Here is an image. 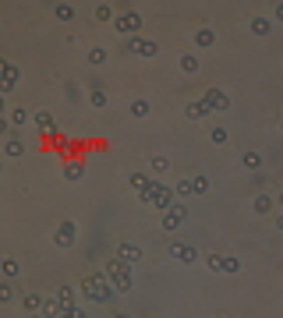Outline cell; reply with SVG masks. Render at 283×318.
<instances>
[{"label": "cell", "instance_id": "1", "mask_svg": "<svg viewBox=\"0 0 283 318\" xmlns=\"http://www.w3.org/2000/svg\"><path fill=\"white\" fill-rule=\"evenodd\" d=\"M103 276H106V283H110L117 294H128V290H131V262L113 258V262H106Z\"/></svg>", "mask_w": 283, "mask_h": 318}, {"label": "cell", "instance_id": "2", "mask_svg": "<svg viewBox=\"0 0 283 318\" xmlns=\"http://www.w3.org/2000/svg\"><path fill=\"white\" fill-rule=\"evenodd\" d=\"M82 290H85V297L96 301V304H106V301H113V294H117V290L106 283L103 272H89L85 280H82Z\"/></svg>", "mask_w": 283, "mask_h": 318}, {"label": "cell", "instance_id": "3", "mask_svg": "<svg viewBox=\"0 0 283 318\" xmlns=\"http://www.w3.org/2000/svg\"><path fill=\"white\" fill-rule=\"evenodd\" d=\"M113 32H117V35H128V39L138 35V32H142V14H138V11L117 14V18H113Z\"/></svg>", "mask_w": 283, "mask_h": 318}, {"label": "cell", "instance_id": "4", "mask_svg": "<svg viewBox=\"0 0 283 318\" xmlns=\"http://www.w3.org/2000/svg\"><path fill=\"white\" fill-rule=\"evenodd\" d=\"M124 53H138V57H156V53H159V46L152 43V39L131 35V39H124Z\"/></svg>", "mask_w": 283, "mask_h": 318}, {"label": "cell", "instance_id": "5", "mask_svg": "<svg viewBox=\"0 0 283 318\" xmlns=\"http://www.w3.org/2000/svg\"><path fill=\"white\" fill-rule=\"evenodd\" d=\"M184 219H188V205H177V202H174V205L163 212V230H167V233H174Z\"/></svg>", "mask_w": 283, "mask_h": 318}, {"label": "cell", "instance_id": "6", "mask_svg": "<svg viewBox=\"0 0 283 318\" xmlns=\"http://www.w3.org/2000/svg\"><path fill=\"white\" fill-rule=\"evenodd\" d=\"M74 233H78V230H74V223H71V219H64V223L57 226V233H53L57 248H71V244H74Z\"/></svg>", "mask_w": 283, "mask_h": 318}, {"label": "cell", "instance_id": "7", "mask_svg": "<svg viewBox=\"0 0 283 318\" xmlns=\"http://www.w3.org/2000/svg\"><path fill=\"white\" fill-rule=\"evenodd\" d=\"M170 258H177V262H198V251L195 248H188V244H181V241H170Z\"/></svg>", "mask_w": 283, "mask_h": 318}, {"label": "cell", "instance_id": "8", "mask_svg": "<svg viewBox=\"0 0 283 318\" xmlns=\"http://www.w3.org/2000/svg\"><path fill=\"white\" fill-rule=\"evenodd\" d=\"M18 78H21V71H18L14 64H7V67H4V74H0V96L11 92V89L18 85Z\"/></svg>", "mask_w": 283, "mask_h": 318}, {"label": "cell", "instance_id": "9", "mask_svg": "<svg viewBox=\"0 0 283 318\" xmlns=\"http://www.w3.org/2000/svg\"><path fill=\"white\" fill-rule=\"evenodd\" d=\"M202 103H206L209 110H227V106H230V99H227L220 89H209V92H202Z\"/></svg>", "mask_w": 283, "mask_h": 318}, {"label": "cell", "instance_id": "10", "mask_svg": "<svg viewBox=\"0 0 283 318\" xmlns=\"http://www.w3.org/2000/svg\"><path fill=\"white\" fill-rule=\"evenodd\" d=\"M43 304H46V297H39V294H25V297H21V308H25L28 315H39V311H43Z\"/></svg>", "mask_w": 283, "mask_h": 318}, {"label": "cell", "instance_id": "11", "mask_svg": "<svg viewBox=\"0 0 283 318\" xmlns=\"http://www.w3.org/2000/svg\"><path fill=\"white\" fill-rule=\"evenodd\" d=\"M152 205L167 212V209L174 205V194H170V187H163V184H159V191H156V202H152Z\"/></svg>", "mask_w": 283, "mask_h": 318}, {"label": "cell", "instance_id": "12", "mask_svg": "<svg viewBox=\"0 0 283 318\" xmlns=\"http://www.w3.org/2000/svg\"><path fill=\"white\" fill-rule=\"evenodd\" d=\"M184 113L191 117V121H202V117H209V106L198 99V103H188V106H184Z\"/></svg>", "mask_w": 283, "mask_h": 318}, {"label": "cell", "instance_id": "13", "mask_svg": "<svg viewBox=\"0 0 283 318\" xmlns=\"http://www.w3.org/2000/svg\"><path fill=\"white\" fill-rule=\"evenodd\" d=\"M117 258H124V262H142V251L135 244H120L117 248Z\"/></svg>", "mask_w": 283, "mask_h": 318}, {"label": "cell", "instance_id": "14", "mask_svg": "<svg viewBox=\"0 0 283 318\" xmlns=\"http://www.w3.org/2000/svg\"><path fill=\"white\" fill-rule=\"evenodd\" d=\"M60 311H64V304L53 297V301H46V304H43V311H39V315H43V318H60Z\"/></svg>", "mask_w": 283, "mask_h": 318}, {"label": "cell", "instance_id": "15", "mask_svg": "<svg viewBox=\"0 0 283 318\" xmlns=\"http://www.w3.org/2000/svg\"><path fill=\"white\" fill-rule=\"evenodd\" d=\"M195 43H198V46H213V43H216V32H213V28H198V32H195Z\"/></svg>", "mask_w": 283, "mask_h": 318}, {"label": "cell", "instance_id": "16", "mask_svg": "<svg viewBox=\"0 0 283 318\" xmlns=\"http://www.w3.org/2000/svg\"><path fill=\"white\" fill-rule=\"evenodd\" d=\"M177 64H181V71H184V74H195V71H198V57H195V53H184Z\"/></svg>", "mask_w": 283, "mask_h": 318}, {"label": "cell", "instance_id": "17", "mask_svg": "<svg viewBox=\"0 0 283 318\" xmlns=\"http://www.w3.org/2000/svg\"><path fill=\"white\" fill-rule=\"evenodd\" d=\"M35 128H39V131H53V117H50L46 110H39V113H35Z\"/></svg>", "mask_w": 283, "mask_h": 318}, {"label": "cell", "instance_id": "18", "mask_svg": "<svg viewBox=\"0 0 283 318\" xmlns=\"http://www.w3.org/2000/svg\"><path fill=\"white\" fill-rule=\"evenodd\" d=\"M241 163H245V166H248V170H259V166H262V156H259V152H252V149H248V152H245V156H241Z\"/></svg>", "mask_w": 283, "mask_h": 318}, {"label": "cell", "instance_id": "19", "mask_svg": "<svg viewBox=\"0 0 283 318\" xmlns=\"http://www.w3.org/2000/svg\"><path fill=\"white\" fill-rule=\"evenodd\" d=\"M269 28H273L269 18H252V32H255V35H269Z\"/></svg>", "mask_w": 283, "mask_h": 318}, {"label": "cell", "instance_id": "20", "mask_svg": "<svg viewBox=\"0 0 283 318\" xmlns=\"http://www.w3.org/2000/svg\"><path fill=\"white\" fill-rule=\"evenodd\" d=\"M149 99H131V117H149Z\"/></svg>", "mask_w": 283, "mask_h": 318}, {"label": "cell", "instance_id": "21", "mask_svg": "<svg viewBox=\"0 0 283 318\" xmlns=\"http://www.w3.org/2000/svg\"><path fill=\"white\" fill-rule=\"evenodd\" d=\"M106 60H110V53H106L103 46H96V50H89V64H96V67H99V64H106Z\"/></svg>", "mask_w": 283, "mask_h": 318}, {"label": "cell", "instance_id": "22", "mask_svg": "<svg viewBox=\"0 0 283 318\" xmlns=\"http://www.w3.org/2000/svg\"><path fill=\"white\" fill-rule=\"evenodd\" d=\"M206 265H209L213 272H227V258H223V255H209V258H206Z\"/></svg>", "mask_w": 283, "mask_h": 318}, {"label": "cell", "instance_id": "23", "mask_svg": "<svg viewBox=\"0 0 283 318\" xmlns=\"http://www.w3.org/2000/svg\"><path fill=\"white\" fill-rule=\"evenodd\" d=\"M269 209H273V198H269V194H259V198H255V212H259V216H266Z\"/></svg>", "mask_w": 283, "mask_h": 318}, {"label": "cell", "instance_id": "24", "mask_svg": "<svg viewBox=\"0 0 283 318\" xmlns=\"http://www.w3.org/2000/svg\"><path fill=\"white\" fill-rule=\"evenodd\" d=\"M191 191L195 194H206L209 191V177H191Z\"/></svg>", "mask_w": 283, "mask_h": 318}, {"label": "cell", "instance_id": "25", "mask_svg": "<svg viewBox=\"0 0 283 318\" xmlns=\"http://www.w3.org/2000/svg\"><path fill=\"white\" fill-rule=\"evenodd\" d=\"M152 170H156V173H167V170H170V159H167V156H152Z\"/></svg>", "mask_w": 283, "mask_h": 318}, {"label": "cell", "instance_id": "26", "mask_svg": "<svg viewBox=\"0 0 283 318\" xmlns=\"http://www.w3.org/2000/svg\"><path fill=\"white\" fill-rule=\"evenodd\" d=\"M0 265H4V276H11V280H14L18 272H21V265H18L14 258H4V262H0Z\"/></svg>", "mask_w": 283, "mask_h": 318}, {"label": "cell", "instance_id": "27", "mask_svg": "<svg viewBox=\"0 0 283 318\" xmlns=\"http://www.w3.org/2000/svg\"><path fill=\"white\" fill-rule=\"evenodd\" d=\"M89 103H92V106H96V110H103V106H106V103H110V96H106V92H99V89H96V92H92V96H89Z\"/></svg>", "mask_w": 283, "mask_h": 318}, {"label": "cell", "instance_id": "28", "mask_svg": "<svg viewBox=\"0 0 283 318\" xmlns=\"http://www.w3.org/2000/svg\"><path fill=\"white\" fill-rule=\"evenodd\" d=\"M128 180H131V187H135V191H145V187H149V180H152V177H142V173H131V177H128Z\"/></svg>", "mask_w": 283, "mask_h": 318}, {"label": "cell", "instance_id": "29", "mask_svg": "<svg viewBox=\"0 0 283 318\" xmlns=\"http://www.w3.org/2000/svg\"><path fill=\"white\" fill-rule=\"evenodd\" d=\"M57 18H60V21H71V18H74V7H71V4H57Z\"/></svg>", "mask_w": 283, "mask_h": 318}, {"label": "cell", "instance_id": "30", "mask_svg": "<svg viewBox=\"0 0 283 318\" xmlns=\"http://www.w3.org/2000/svg\"><path fill=\"white\" fill-rule=\"evenodd\" d=\"M213 145H227V128H213Z\"/></svg>", "mask_w": 283, "mask_h": 318}, {"label": "cell", "instance_id": "31", "mask_svg": "<svg viewBox=\"0 0 283 318\" xmlns=\"http://www.w3.org/2000/svg\"><path fill=\"white\" fill-rule=\"evenodd\" d=\"M174 194H177V198H184V194H195V191H191V180H177Z\"/></svg>", "mask_w": 283, "mask_h": 318}, {"label": "cell", "instance_id": "32", "mask_svg": "<svg viewBox=\"0 0 283 318\" xmlns=\"http://www.w3.org/2000/svg\"><path fill=\"white\" fill-rule=\"evenodd\" d=\"M11 124L25 128V124H28V113H25V110H14V113H11Z\"/></svg>", "mask_w": 283, "mask_h": 318}, {"label": "cell", "instance_id": "33", "mask_svg": "<svg viewBox=\"0 0 283 318\" xmlns=\"http://www.w3.org/2000/svg\"><path fill=\"white\" fill-rule=\"evenodd\" d=\"M96 21H113V11L103 4V7H96Z\"/></svg>", "mask_w": 283, "mask_h": 318}, {"label": "cell", "instance_id": "34", "mask_svg": "<svg viewBox=\"0 0 283 318\" xmlns=\"http://www.w3.org/2000/svg\"><path fill=\"white\" fill-rule=\"evenodd\" d=\"M21 152H25V145H21L18 138H11V142H7V156H21Z\"/></svg>", "mask_w": 283, "mask_h": 318}, {"label": "cell", "instance_id": "35", "mask_svg": "<svg viewBox=\"0 0 283 318\" xmlns=\"http://www.w3.org/2000/svg\"><path fill=\"white\" fill-rule=\"evenodd\" d=\"M14 297V290H11V283H0V301H11Z\"/></svg>", "mask_w": 283, "mask_h": 318}, {"label": "cell", "instance_id": "36", "mask_svg": "<svg viewBox=\"0 0 283 318\" xmlns=\"http://www.w3.org/2000/svg\"><path fill=\"white\" fill-rule=\"evenodd\" d=\"M64 173H67V180H78V177H82V166H67Z\"/></svg>", "mask_w": 283, "mask_h": 318}, {"label": "cell", "instance_id": "37", "mask_svg": "<svg viewBox=\"0 0 283 318\" xmlns=\"http://www.w3.org/2000/svg\"><path fill=\"white\" fill-rule=\"evenodd\" d=\"M227 272H241V262L237 258H227Z\"/></svg>", "mask_w": 283, "mask_h": 318}, {"label": "cell", "instance_id": "38", "mask_svg": "<svg viewBox=\"0 0 283 318\" xmlns=\"http://www.w3.org/2000/svg\"><path fill=\"white\" fill-rule=\"evenodd\" d=\"M11 131V121H7V117H0V135H7Z\"/></svg>", "mask_w": 283, "mask_h": 318}, {"label": "cell", "instance_id": "39", "mask_svg": "<svg viewBox=\"0 0 283 318\" xmlns=\"http://www.w3.org/2000/svg\"><path fill=\"white\" fill-rule=\"evenodd\" d=\"M273 21H283V4H276V11H273Z\"/></svg>", "mask_w": 283, "mask_h": 318}, {"label": "cell", "instance_id": "40", "mask_svg": "<svg viewBox=\"0 0 283 318\" xmlns=\"http://www.w3.org/2000/svg\"><path fill=\"white\" fill-rule=\"evenodd\" d=\"M4 110H7V103H4V96H0V117H4Z\"/></svg>", "mask_w": 283, "mask_h": 318}, {"label": "cell", "instance_id": "41", "mask_svg": "<svg viewBox=\"0 0 283 318\" xmlns=\"http://www.w3.org/2000/svg\"><path fill=\"white\" fill-rule=\"evenodd\" d=\"M276 226H280V230H283V212H280V216H276Z\"/></svg>", "mask_w": 283, "mask_h": 318}, {"label": "cell", "instance_id": "42", "mask_svg": "<svg viewBox=\"0 0 283 318\" xmlns=\"http://www.w3.org/2000/svg\"><path fill=\"white\" fill-rule=\"evenodd\" d=\"M113 318H131V315H124V311H117V315H113Z\"/></svg>", "mask_w": 283, "mask_h": 318}, {"label": "cell", "instance_id": "43", "mask_svg": "<svg viewBox=\"0 0 283 318\" xmlns=\"http://www.w3.org/2000/svg\"><path fill=\"white\" fill-rule=\"evenodd\" d=\"M4 67H7V60H0V74H4Z\"/></svg>", "mask_w": 283, "mask_h": 318}, {"label": "cell", "instance_id": "44", "mask_svg": "<svg viewBox=\"0 0 283 318\" xmlns=\"http://www.w3.org/2000/svg\"><path fill=\"white\" fill-rule=\"evenodd\" d=\"M28 318H43V315H28Z\"/></svg>", "mask_w": 283, "mask_h": 318}, {"label": "cell", "instance_id": "45", "mask_svg": "<svg viewBox=\"0 0 283 318\" xmlns=\"http://www.w3.org/2000/svg\"><path fill=\"white\" fill-rule=\"evenodd\" d=\"M280 205H283V191H280Z\"/></svg>", "mask_w": 283, "mask_h": 318}, {"label": "cell", "instance_id": "46", "mask_svg": "<svg viewBox=\"0 0 283 318\" xmlns=\"http://www.w3.org/2000/svg\"><path fill=\"white\" fill-rule=\"evenodd\" d=\"M60 318H67V315H60Z\"/></svg>", "mask_w": 283, "mask_h": 318}, {"label": "cell", "instance_id": "47", "mask_svg": "<svg viewBox=\"0 0 283 318\" xmlns=\"http://www.w3.org/2000/svg\"><path fill=\"white\" fill-rule=\"evenodd\" d=\"M280 128H283V121H280Z\"/></svg>", "mask_w": 283, "mask_h": 318}, {"label": "cell", "instance_id": "48", "mask_svg": "<svg viewBox=\"0 0 283 318\" xmlns=\"http://www.w3.org/2000/svg\"><path fill=\"white\" fill-rule=\"evenodd\" d=\"M0 170H4V166H0Z\"/></svg>", "mask_w": 283, "mask_h": 318}]
</instances>
